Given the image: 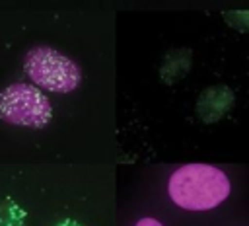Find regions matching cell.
I'll return each mask as SVG.
<instances>
[{
	"label": "cell",
	"mask_w": 249,
	"mask_h": 226,
	"mask_svg": "<svg viewBox=\"0 0 249 226\" xmlns=\"http://www.w3.org/2000/svg\"><path fill=\"white\" fill-rule=\"evenodd\" d=\"M169 199L185 210H212L231 193L230 177L210 164H185L167 183Z\"/></svg>",
	"instance_id": "obj_1"
},
{
	"label": "cell",
	"mask_w": 249,
	"mask_h": 226,
	"mask_svg": "<svg viewBox=\"0 0 249 226\" xmlns=\"http://www.w3.org/2000/svg\"><path fill=\"white\" fill-rule=\"evenodd\" d=\"M23 70L41 90L54 94H70L82 82L80 66L53 47H33L23 56Z\"/></svg>",
	"instance_id": "obj_2"
},
{
	"label": "cell",
	"mask_w": 249,
	"mask_h": 226,
	"mask_svg": "<svg viewBox=\"0 0 249 226\" xmlns=\"http://www.w3.org/2000/svg\"><path fill=\"white\" fill-rule=\"evenodd\" d=\"M0 119L16 127L43 129L53 121V105L39 86L16 82L0 92Z\"/></svg>",
	"instance_id": "obj_3"
},
{
	"label": "cell",
	"mask_w": 249,
	"mask_h": 226,
	"mask_svg": "<svg viewBox=\"0 0 249 226\" xmlns=\"http://www.w3.org/2000/svg\"><path fill=\"white\" fill-rule=\"evenodd\" d=\"M231 103H233V94L230 88L212 86L202 92V95L196 103V111L204 123H212V121L222 119L230 111Z\"/></svg>",
	"instance_id": "obj_4"
},
{
	"label": "cell",
	"mask_w": 249,
	"mask_h": 226,
	"mask_svg": "<svg viewBox=\"0 0 249 226\" xmlns=\"http://www.w3.org/2000/svg\"><path fill=\"white\" fill-rule=\"evenodd\" d=\"M134 226H163L160 220H156V218H150V216H146V218H140Z\"/></svg>",
	"instance_id": "obj_5"
},
{
	"label": "cell",
	"mask_w": 249,
	"mask_h": 226,
	"mask_svg": "<svg viewBox=\"0 0 249 226\" xmlns=\"http://www.w3.org/2000/svg\"><path fill=\"white\" fill-rule=\"evenodd\" d=\"M60 226H78V224H74V222H64V224H60Z\"/></svg>",
	"instance_id": "obj_6"
}]
</instances>
